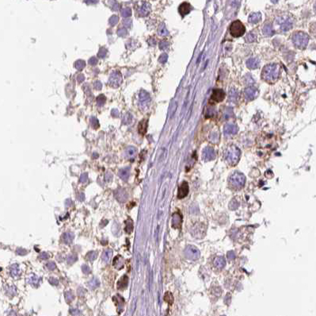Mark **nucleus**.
I'll use <instances>...</instances> for the list:
<instances>
[{"mask_svg": "<svg viewBox=\"0 0 316 316\" xmlns=\"http://www.w3.org/2000/svg\"><path fill=\"white\" fill-rule=\"evenodd\" d=\"M263 34L266 37H272L274 34V30L273 26L270 24H266L263 28Z\"/></svg>", "mask_w": 316, "mask_h": 316, "instance_id": "26", "label": "nucleus"}, {"mask_svg": "<svg viewBox=\"0 0 316 316\" xmlns=\"http://www.w3.org/2000/svg\"><path fill=\"white\" fill-rule=\"evenodd\" d=\"M281 73V67L278 64H269L265 65L262 69L261 78L266 82L274 83L279 79Z\"/></svg>", "mask_w": 316, "mask_h": 316, "instance_id": "1", "label": "nucleus"}, {"mask_svg": "<svg viewBox=\"0 0 316 316\" xmlns=\"http://www.w3.org/2000/svg\"><path fill=\"white\" fill-rule=\"evenodd\" d=\"M209 139L213 141V140H215L214 143H216V141H218V140H219V134H216V133H213V134L210 135V137H209Z\"/></svg>", "mask_w": 316, "mask_h": 316, "instance_id": "38", "label": "nucleus"}, {"mask_svg": "<svg viewBox=\"0 0 316 316\" xmlns=\"http://www.w3.org/2000/svg\"><path fill=\"white\" fill-rule=\"evenodd\" d=\"M17 253L20 256H23V255H26L27 253V251L24 249H18L17 250Z\"/></svg>", "mask_w": 316, "mask_h": 316, "instance_id": "46", "label": "nucleus"}, {"mask_svg": "<svg viewBox=\"0 0 316 316\" xmlns=\"http://www.w3.org/2000/svg\"><path fill=\"white\" fill-rule=\"evenodd\" d=\"M88 286L91 289H96L97 288L100 286V282L96 278H93L92 280L88 282Z\"/></svg>", "mask_w": 316, "mask_h": 316, "instance_id": "29", "label": "nucleus"}, {"mask_svg": "<svg viewBox=\"0 0 316 316\" xmlns=\"http://www.w3.org/2000/svg\"><path fill=\"white\" fill-rule=\"evenodd\" d=\"M28 283L30 285H33V287H37L39 286V283H40V277L38 276L35 275V274H32L29 278H28Z\"/></svg>", "mask_w": 316, "mask_h": 316, "instance_id": "21", "label": "nucleus"}, {"mask_svg": "<svg viewBox=\"0 0 316 316\" xmlns=\"http://www.w3.org/2000/svg\"><path fill=\"white\" fill-rule=\"evenodd\" d=\"M150 11V6L149 5H144V6H142V10H141V13L143 14L144 15H148V13H149Z\"/></svg>", "mask_w": 316, "mask_h": 316, "instance_id": "37", "label": "nucleus"}, {"mask_svg": "<svg viewBox=\"0 0 316 316\" xmlns=\"http://www.w3.org/2000/svg\"><path fill=\"white\" fill-rule=\"evenodd\" d=\"M260 64V60L257 58L252 57L249 58L246 61V66L249 69H256L259 67Z\"/></svg>", "mask_w": 316, "mask_h": 316, "instance_id": "17", "label": "nucleus"}, {"mask_svg": "<svg viewBox=\"0 0 316 316\" xmlns=\"http://www.w3.org/2000/svg\"><path fill=\"white\" fill-rule=\"evenodd\" d=\"M172 227L175 229H178L181 227V222H182V217L178 212H176L172 216Z\"/></svg>", "mask_w": 316, "mask_h": 316, "instance_id": "13", "label": "nucleus"}, {"mask_svg": "<svg viewBox=\"0 0 316 316\" xmlns=\"http://www.w3.org/2000/svg\"></svg>", "mask_w": 316, "mask_h": 316, "instance_id": "53", "label": "nucleus"}, {"mask_svg": "<svg viewBox=\"0 0 316 316\" xmlns=\"http://www.w3.org/2000/svg\"><path fill=\"white\" fill-rule=\"evenodd\" d=\"M87 179V174H86V173H84V174H83V175L81 176V177H80V181H81L82 183H84V182H86Z\"/></svg>", "mask_w": 316, "mask_h": 316, "instance_id": "50", "label": "nucleus"}, {"mask_svg": "<svg viewBox=\"0 0 316 316\" xmlns=\"http://www.w3.org/2000/svg\"><path fill=\"white\" fill-rule=\"evenodd\" d=\"M48 282H49L50 285H53V286L59 285V281H58L57 279H55V278H53V277L49 278V279H48Z\"/></svg>", "mask_w": 316, "mask_h": 316, "instance_id": "41", "label": "nucleus"}, {"mask_svg": "<svg viewBox=\"0 0 316 316\" xmlns=\"http://www.w3.org/2000/svg\"><path fill=\"white\" fill-rule=\"evenodd\" d=\"M224 98H225V93H224V91L222 89L216 88V89H214L213 91L211 99H213V101L220 102L224 100Z\"/></svg>", "mask_w": 316, "mask_h": 316, "instance_id": "10", "label": "nucleus"}, {"mask_svg": "<svg viewBox=\"0 0 316 316\" xmlns=\"http://www.w3.org/2000/svg\"><path fill=\"white\" fill-rule=\"evenodd\" d=\"M10 275L11 276L14 277V278H18V277L20 276V268H19V265L18 264H14L10 266Z\"/></svg>", "mask_w": 316, "mask_h": 316, "instance_id": "20", "label": "nucleus"}, {"mask_svg": "<svg viewBox=\"0 0 316 316\" xmlns=\"http://www.w3.org/2000/svg\"><path fill=\"white\" fill-rule=\"evenodd\" d=\"M108 222H109V221L108 220H103V221L102 222L100 223V227H102V228H103L105 226H106L108 224Z\"/></svg>", "mask_w": 316, "mask_h": 316, "instance_id": "51", "label": "nucleus"}, {"mask_svg": "<svg viewBox=\"0 0 316 316\" xmlns=\"http://www.w3.org/2000/svg\"><path fill=\"white\" fill-rule=\"evenodd\" d=\"M278 22L281 26V29L283 31H288L292 28V26H293L292 21L289 18H284V19L281 18V19H278Z\"/></svg>", "mask_w": 316, "mask_h": 316, "instance_id": "9", "label": "nucleus"}, {"mask_svg": "<svg viewBox=\"0 0 316 316\" xmlns=\"http://www.w3.org/2000/svg\"><path fill=\"white\" fill-rule=\"evenodd\" d=\"M230 184L232 188L235 189H240L243 188L246 183V177L242 173L239 172H235L230 177Z\"/></svg>", "mask_w": 316, "mask_h": 316, "instance_id": "4", "label": "nucleus"}, {"mask_svg": "<svg viewBox=\"0 0 316 316\" xmlns=\"http://www.w3.org/2000/svg\"><path fill=\"white\" fill-rule=\"evenodd\" d=\"M255 39H256V37H255V35L253 33H249V34L246 35V41L247 42H253V41H255Z\"/></svg>", "mask_w": 316, "mask_h": 316, "instance_id": "36", "label": "nucleus"}, {"mask_svg": "<svg viewBox=\"0 0 316 316\" xmlns=\"http://www.w3.org/2000/svg\"><path fill=\"white\" fill-rule=\"evenodd\" d=\"M119 175L122 180H124V181L128 180V178L129 177V168H124V169L120 170Z\"/></svg>", "mask_w": 316, "mask_h": 316, "instance_id": "30", "label": "nucleus"}, {"mask_svg": "<svg viewBox=\"0 0 316 316\" xmlns=\"http://www.w3.org/2000/svg\"><path fill=\"white\" fill-rule=\"evenodd\" d=\"M113 266L116 269H120L124 267V259L120 255H117L113 260Z\"/></svg>", "mask_w": 316, "mask_h": 316, "instance_id": "16", "label": "nucleus"}, {"mask_svg": "<svg viewBox=\"0 0 316 316\" xmlns=\"http://www.w3.org/2000/svg\"><path fill=\"white\" fill-rule=\"evenodd\" d=\"M258 95V91L254 87H248L244 91V96L246 100L251 101L254 99Z\"/></svg>", "mask_w": 316, "mask_h": 316, "instance_id": "8", "label": "nucleus"}, {"mask_svg": "<svg viewBox=\"0 0 316 316\" xmlns=\"http://www.w3.org/2000/svg\"><path fill=\"white\" fill-rule=\"evenodd\" d=\"M82 271H83V272L84 274H89L91 272V268H90V267H89L88 265H87V264H83V265L82 266Z\"/></svg>", "mask_w": 316, "mask_h": 316, "instance_id": "39", "label": "nucleus"}, {"mask_svg": "<svg viewBox=\"0 0 316 316\" xmlns=\"http://www.w3.org/2000/svg\"><path fill=\"white\" fill-rule=\"evenodd\" d=\"M133 230V222L132 220L128 218V219L126 220L125 222V228H124V231H125L126 233L128 234H130V233L132 232Z\"/></svg>", "mask_w": 316, "mask_h": 316, "instance_id": "28", "label": "nucleus"}, {"mask_svg": "<svg viewBox=\"0 0 316 316\" xmlns=\"http://www.w3.org/2000/svg\"><path fill=\"white\" fill-rule=\"evenodd\" d=\"M241 151L235 145H230L227 148L224 152V158L228 164L234 166L239 161Z\"/></svg>", "mask_w": 316, "mask_h": 316, "instance_id": "2", "label": "nucleus"}, {"mask_svg": "<svg viewBox=\"0 0 316 316\" xmlns=\"http://www.w3.org/2000/svg\"><path fill=\"white\" fill-rule=\"evenodd\" d=\"M84 199H85V195H84V194H83V193H82L81 195H80L79 200L80 201H83V200H84Z\"/></svg>", "mask_w": 316, "mask_h": 316, "instance_id": "52", "label": "nucleus"}, {"mask_svg": "<svg viewBox=\"0 0 316 316\" xmlns=\"http://www.w3.org/2000/svg\"><path fill=\"white\" fill-rule=\"evenodd\" d=\"M136 152V149H134V148H130V149H128V154L129 156H135Z\"/></svg>", "mask_w": 316, "mask_h": 316, "instance_id": "45", "label": "nucleus"}, {"mask_svg": "<svg viewBox=\"0 0 316 316\" xmlns=\"http://www.w3.org/2000/svg\"><path fill=\"white\" fill-rule=\"evenodd\" d=\"M112 255H113V250L111 249H108L104 251V253H102V259L104 262L105 263H109L111 260V257H112Z\"/></svg>", "mask_w": 316, "mask_h": 316, "instance_id": "24", "label": "nucleus"}, {"mask_svg": "<svg viewBox=\"0 0 316 316\" xmlns=\"http://www.w3.org/2000/svg\"><path fill=\"white\" fill-rule=\"evenodd\" d=\"M78 260V257L76 254H70L68 255V257L67 258V264H72L75 262L76 260Z\"/></svg>", "mask_w": 316, "mask_h": 316, "instance_id": "32", "label": "nucleus"}, {"mask_svg": "<svg viewBox=\"0 0 316 316\" xmlns=\"http://www.w3.org/2000/svg\"><path fill=\"white\" fill-rule=\"evenodd\" d=\"M227 257H228V258H229L230 260H234V259L235 258V253L233 251L228 252V253H227Z\"/></svg>", "mask_w": 316, "mask_h": 316, "instance_id": "49", "label": "nucleus"}, {"mask_svg": "<svg viewBox=\"0 0 316 316\" xmlns=\"http://www.w3.org/2000/svg\"><path fill=\"white\" fill-rule=\"evenodd\" d=\"M292 40L296 48L304 49L308 44L309 36L304 32L297 31L292 35Z\"/></svg>", "mask_w": 316, "mask_h": 316, "instance_id": "3", "label": "nucleus"}, {"mask_svg": "<svg viewBox=\"0 0 316 316\" xmlns=\"http://www.w3.org/2000/svg\"><path fill=\"white\" fill-rule=\"evenodd\" d=\"M97 257H98V253H97L96 251H90L89 253H87V259H88L91 262L94 261V260L97 258Z\"/></svg>", "mask_w": 316, "mask_h": 316, "instance_id": "31", "label": "nucleus"}, {"mask_svg": "<svg viewBox=\"0 0 316 316\" xmlns=\"http://www.w3.org/2000/svg\"><path fill=\"white\" fill-rule=\"evenodd\" d=\"M169 47V44L167 41H162V42L160 43V45H159V48H161V49H163V50H164V49H166V48H167Z\"/></svg>", "mask_w": 316, "mask_h": 316, "instance_id": "42", "label": "nucleus"}, {"mask_svg": "<svg viewBox=\"0 0 316 316\" xmlns=\"http://www.w3.org/2000/svg\"><path fill=\"white\" fill-rule=\"evenodd\" d=\"M185 257L189 260H197L200 257L199 249L193 246H188L185 250Z\"/></svg>", "mask_w": 316, "mask_h": 316, "instance_id": "6", "label": "nucleus"}, {"mask_svg": "<svg viewBox=\"0 0 316 316\" xmlns=\"http://www.w3.org/2000/svg\"><path fill=\"white\" fill-rule=\"evenodd\" d=\"M40 258L42 259V260H47V259L49 258V254L48 253H43L40 255Z\"/></svg>", "mask_w": 316, "mask_h": 316, "instance_id": "47", "label": "nucleus"}, {"mask_svg": "<svg viewBox=\"0 0 316 316\" xmlns=\"http://www.w3.org/2000/svg\"><path fill=\"white\" fill-rule=\"evenodd\" d=\"M214 265L217 268H223L226 265V261L223 257H217L214 260Z\"/></svg>", "mask_w": 316, "mask_h": 316, "instance_id": "25", "label": "nucleus"}, {"mask_svg": "<svg viewBox=\"0 0 316 316\" xmlns=\"http://www.w3.org/2000/svg\"><path fill=\"white\" fill-rule=\"evenodd\" d=\"M7 289H9V290L7 291L8 293H13L14 295L16 293V288H15L14 286H10Z\"/></svg>", "mask_w": 316, "mask_h": 316, "instance_id": "48", "label": "nucleus"}, {"mask_svg": "<svg viewBox=\"0 0 316 316\" xmlns=\"http://www.w3.org/2000/svg\"><path fill=\"white\" fill-rule=\"evenodd\" d=\"M216 157V152L214 149L210 146H208L205 148L202 152V158L205 161H209V160H214Z\"/></svg>", "mask_w": 316, "mask_h": 316, "instance_id": "7", "label": "nucleus"}, {"mask_svg": "<svg viewBox=\"0 0 316 316\" xmlns=\"http://www.w3.org/2000/svg\"><path fill=\"white\" fill-rule=\"evenodd\" d=\"M213 292L216 296H220L221 294V288L220 287H214L213 288Z\"/></svg>", "mask_w": 316, "mask_h": 316, "instance_id": "43", "label": "nucleus"}, {"mask_svg": "<svg viewBox=\"0 0 316 316\" xmlns=\"http://www.w3.org/2000/svg\"><path fill=\"white\" fill-rule=\"evenodd\" d=\"M114 196L116 199V200L119 201L120 203H124L128 199V193L126 192L125 190L119 189L115 191Z\"/></svg>", "mask_w": 316, "mask_h": 316, "instance_id": "12", "label": "nucleus"}, {"mask_svg": "<svg viewBox=\"0 0 316 316\" xmlns=\"http://www.w3.org/2000/svg\"><path fill=\"white\" fill-rule=\"evenodd\" d=\"M75 238V235L71 232H66L63 234L62 235V241L64 244H71L73 242V239Z\"/></svg>", "mask_w": 316, "mask_h": 316, "instance_id": "19", "label": "nucleus"}, {"mask_svg": "<svg viewBox=\"0 0 316 316\" xmlns=\"http://www.w3.org/2000/svg\"><path fill=\"white\" fill-rule=\"evenodd\" d=\"M238 92L235 88H231L229 91V100L232 102H235L238 100Z\"/></svg>", "mask_w": 316, "mask_h": 316, "instance_id": "27", "label": "nucleus"}, {"mask_svg": "<svg viewBox=\"0 0 316 316\" xmlns=\"http://www.w3.org/2000/svg\"><path fill=\"white\" fill-rule=\"evenodd\" d=\"M246 29L240 21H235L230 26V34L234 37H239L245 34Z\"/></svg>", "mask_w": 316, "mask_h": 316, "instance_id": "5", "label": "nucleus"}, {"mask_svg": "<svg viewBox=\"0 0 316 316\" xmlns=\"http://www.w3.org/2000/svg\"><path fill=\"white\" fill-rule=\"evenodd\" d=\"M238 127L233 124H227L224 127V131L226 135H233L238 132Z\"/></svg>", "mask_w": 316, "mask_h": 316, "instance_id": "15", "label": "nucleus"}, {"mask_svg": "<svg viewBox=\"0 0 316 316\" xmlns=\"http://www.w3.org/2000/svg\"><path fill=\"white\" fill-rule=\"evenodd\" d=\"M204 231H205V228H204V226L202 224H196L195 227L192 228V233L194 235V237H202L204 234Z\"/></svg>", "mask_w": 316, "mask_h": 316, "instance_id": "18", "label": "nucleus"}, {"mask_svg": "<svg viewBox=\"0 0 316 316\" xmlns=\"http://www.w3.org/2000/svg\"><path fill=\"white\" fill-rule=\"evenodd\" d=\"M191 10V5L188 2H183L180 5L179 8H178V11H179L180 15L181 16H185V15H188Z\"/></svg>", "mask_w": 316, "mask_h": 316, "instance_id": "14", "label": "nucleus"}, {"mask_svg": "<svg viewBox=\"0 0 316 316\" xmlns=\"http://www.w3.org/2000/svg\"><path fill=\"white\" fill-rule=\"evenodd\" d=\"M261 19V14L259 12L253 13L248 18V22L250 23H257Z\"/></svg>", "mask_w": 316, "mask_h": 316, "instance_id": "22", "label": "nucleus"}, {"mask_svg": "<svg viewBox=\"0 0 316 316\" xmlns=\"http://www.w3.org/2000/svg\"><path fill=\"white\" fill-rule=\"evenodd\" d=\"M128 277L127 276H123L117 282V288L118 289H124L128 286Z\"/></svg>", "mask_w": 316, "mask_h": 316, "instance_id": "23", "label": "nucleus"}, {"mask_svg": "<svg viewBox=\"0 0 316 316\" xmlns=\"http://www.w3.org/2000/svg\"><path fill=\"white\" fill-rule=\"evenodd\" d=\"M159 34L162 36H166L168 34V31H167V30H166V26H164V24H162V26L159 27Z\"/></svg>", "mask_w": 316, "mask_h": 316, "instance_id": "34", "label": "nucleus"}, {"mask_svg": "<svg viewBox=\"0 0 316 316\" xmlns=\"http://www.w3.org/2000/svg\"><path fill=\"white\" fill-rule=\"evenodd\" d=\"M164 299L166 303H168L169 304H172L173 301H174V297L170 292H166L164 296Z\"/></svg>", "mask_w": 316, "mask_h": 316, "instance_id": "33", "label": "nucleus"}, {"mask_svg": "<svg viewBox=\"0 0 316 316\" xmlns=\"http://www.w3.org/2000/svg\"><path fill=\"white\" fill-rule=\"evenodd\" d=\"M46 267L49 270H54L55 268H56V265H55V263L53 262V261H50L48 264H46Z\"/></svg>", "mask_w": 316, "mask_h": 316, "instance_id": "40", "label": "nucleus"}, {"mask_svg": "<svg viewBox=\"0 0 316 316\" xmlns=\"http://www.w3.org/2000/svg\"><path fill=\"white\" fill-rule=\"evenodd\" d=\"M74 294L72 293L71 292H67L66 293H65V299H66V300L68 302V303L71 302L72 300L74 299Z\"/></svg>", "mask_w": 316, "mask_h": 316, "instance_id": "35", "label": "nucleus"}, {"mask_svg": "<svg viewBox=\"0 0 316 316\" xmlns=\"http://www.w3.org/2000/svg\"><path fill=\"white\" fill-rule=\"evenodd\" d=\"M188 193V183L184 181L180 185L178 188V193H177V198L178 199H183L185 198Z\"/></svg>", "mask_w": 316, "mask_h": 316, "instance_id": "11", "label": "nucleus"}, {"mask_svg": "<svg viewBox=\"0 0 316 316\" xmlns=\"http://www.w3.org/2000/svg\"><path fill=\"white\" fill-rule=\"evenodd\" d=\"M167 58H168L167 54H163V55L160 56V58H159V61H160L161 63H166V61L167 60Z\"/></svg>", "mask_w": 316, "mask_h": 316, "instance_id": "44", "label": "nucleus"}]
</instances>
